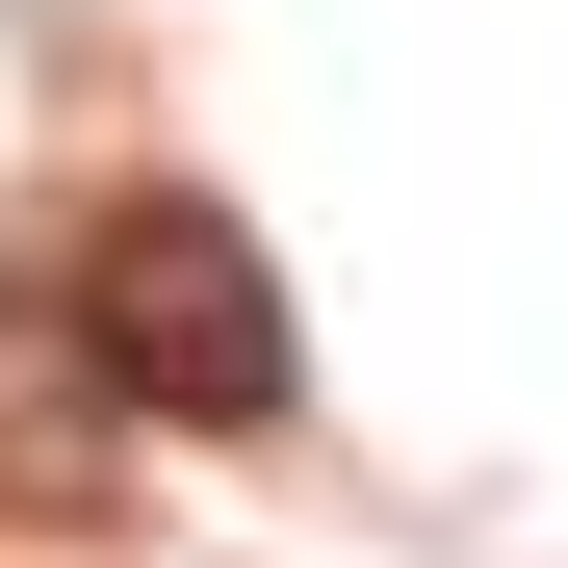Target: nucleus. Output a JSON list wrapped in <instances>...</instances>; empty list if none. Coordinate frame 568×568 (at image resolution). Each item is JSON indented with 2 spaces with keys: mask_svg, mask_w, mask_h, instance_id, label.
<instances>
[{
  "mask_svg": "<svg viewBox=\"0 0 568 568\" xmlns=\"http://www.w3.org/2000/svg\"><path fill=\"white\" fill-rule=\"evenodd\" d=\"M78 336H104V388H130L155 439H284V388H311V336H284V258L207 207V181L104 207V258H78Z\"/></svg>",
  "mask_w": 568,
  "mask_h": 568,
  "instance_id": "f257e3e1",
  "label": "nucleus"
},
{
  "mask_svg": "<svg viewBox=\"0 0 568 568\" xmlns=\"http://www.w3.org/2000/svg\"><path fill=\"white\" fill-rule=\"evenodd\" d=\"M104 439H130V388H104V336H78V284H52V311H0V491L78 517V491H104Z\"/></svg>",
  "mask_w": 568,
  "mask_h": 568,
  "instance_id": "f03ea898",
  "label": "nucleus"
}]
</instances>
